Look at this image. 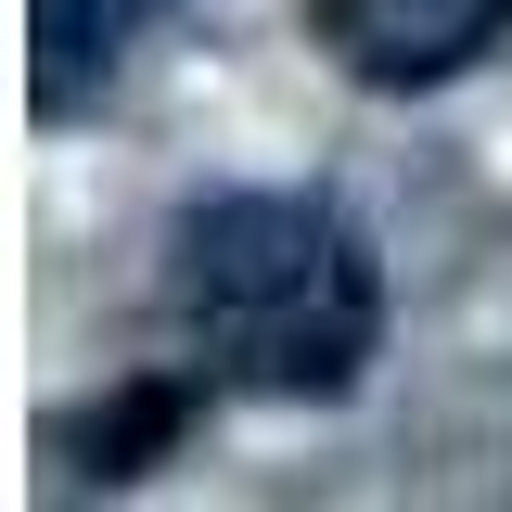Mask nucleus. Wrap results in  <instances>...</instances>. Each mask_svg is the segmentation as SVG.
Instances as JSON below:
<instances>
[{"instance_id": "nucleus-2", "label": "nucleus", "mask_w": 512, "mask_h": 512, "mask_svg": "<svg viewBox=\"0 0 512 512\" xmlns=\"http://www.w3.org/2000/svg\"><path fill=\"white\" fill-rule=\"evenodd\" d=\"M512 39V0H320V52L372 90H448Z\"/></svg>"}, {"instance_id": "nucleus-1", "label": "nucleus", "mask_w": 512, "mask_h": 512, "mask_svg": "<svg viewBox=\"0 0 512 512\" xmlns=\"http://www.w3.org/2000/svg\"><path fill=\"white\" fill-rule=\"evenodd\" d=\"M167 320L231 397H346L384 346V256L320 192H205L167 244Z\"/></svg>"}, {"instance_id": "nucleus-3", "label": "nucleus", "mask_w": 512, "mask_h": 512, "mask_svg": "<svg viewBox=\"0 0 512 512\" xmlns=\"http://www.w3.org/2000/svg\"><path fill=\"white\" fill-rule=\"evenodd\" d=\"M154 13L167 0H39V116H77V90L116 77V52Z\"/></svg>"}]
</instances>
